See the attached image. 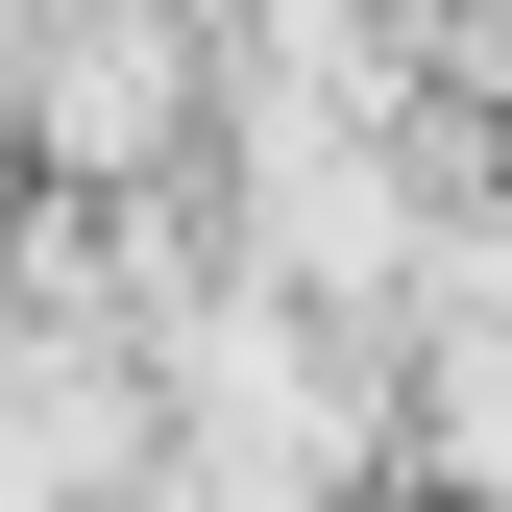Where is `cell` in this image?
Here are the masks:
<instances>
[{
  "mask_svg": "<svg viewBox=\"0 0 512 512\" xmlns=\"http://www.w3.org/2000/svg\"><path fill=\"white\" fill-rule=\"evenodd\" d=\"M171 122H196V25H171V0H74V25L25 49V147L49 171H147Z\"/></svg>",
  "mask_w": 512,
  "mask_h": 512,
  "instance_id": "obj_1",
  "label": "cell"
}]
</instances>
